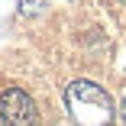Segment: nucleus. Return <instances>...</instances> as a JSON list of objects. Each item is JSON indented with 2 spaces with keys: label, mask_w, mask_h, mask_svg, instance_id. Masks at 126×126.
Returning <instances> with one entry per match:
<instances>
[{
  "label": "nucleus",
  "mask_w": 126,
  "mask_h": 126,
  "mask_svg": "<svg viewBox=\"0 0 126 126\" xmlns=\"http://www.w3.org/2000/svg\"><path fill=\"white\" fill-rule=\"evenodd\" d=\"M65 104H68L74 126H110L120 110L113 104V97L97 81H87V78H78L65 87Z\"/></svg>",
  "instance_id": "nucleus-1"
},
{
  "label": "nucleus",
  "mask_w": 126,
  "mask_h": 126,
  "mask_svg": "<svg viewBox=\"0 0 126 126\" xmlns=\"http://www.w3.org/2000/svg\"><path fill=\"white\" fill-rule=\"evenodd\" d=\"M0 123L3 126H39V107L23 87H7L0 94Z\"/></svg>",
  "instance_id": "nucleus-2"
},
{
  "label": "nucleus",
  "mask_w": 126,
  "mask_h": 126,
  "mask_svg": "<svg viewBox=\"0 0 126 126\" xmlns=\"http://www.w3.org/2000/svg\"><path fill=\"white\" fill-rule=\"evenodd\" d=\"M45 7V0H19V13L23 16H29V13H39Z\"/></svg>",
  "instance_id": "nucleus-3"
},
{
  "label": "nucleus",
  "mask_w": 126,
  "mask_h": 126,
  "mask_svg": "<svg viewBox=\"0 0 126 126\" xmlns=\"http://www.w3.org/2000/svg\"><path fill=\"white\" fill-rule=\"evenodd\" d=\"M116 113H120V120H123V123H126V97H123V100H120V110H116Z\"/></svg>",
  "instance_id": "nucleus-4"
}]
</instances>
